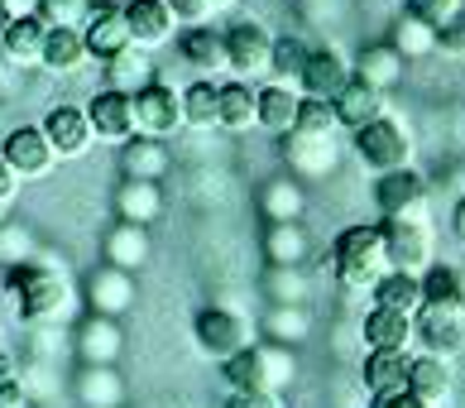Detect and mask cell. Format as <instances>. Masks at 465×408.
<instances>
[{
	"label": "cell",
	"mask_w": 465,
	"mask_h": 408,
	"mask_svg": "<svg viewBox=\"0 0 465 408\" xmlns=\"http://www.w3.org/2000/svg\"><path fill=\"white\" fill-rule=\"evenodd\" d=\"M5 288L29 327H58V322H73V313H77V288L54 264H39V260L10 264Z\"/></svg>",
	"instance_id": "1"
},
{
	"label": "cell",
	"mask_w": 465,
	"mask_h": 408,
	"mask_svg": "<svg viewBox=\"0 0 465 408\" xmlns=\"http://www.w3.org/2000/svg\"><path fill=\"white\" fill-rule=\"evenodd\" d=\"M231 394H283V384H292L298 361L283 342H250L245 351H235L231 361H221Z\"/></svg>",
	"instance_id": "2"
},
{
	"label": "cell",
	"mask_w": 465,
	"mask_h": 408,
	"mask_svg": "<svg viewBox=\"0 0 465 408\" xmlns=\"http://www.w3.org/2000/svg\"><path fill=\"white\" fill-rule=\"evenodd\" d=\"M331 269L336 279L355 288V294H365V288H374L379 279L389 274V254H384V235H379V226H346L336 235L331 245Z\"/></svg>",
	"instance_id": "3"
},
{
	"label": "cell",
	"mask_w": 465,
	"mask_h": 408,
	"mask_svg": "<svg viewBox=\"0 0 465 408\" xmlns=\"http://www.w3.org/2000/svg\"><path fill=\"white\" fill-rule=\"evenodd\" d=\"M193 342L202 355H212V361H231L235 351H245L254 342V322L240 313V308H197L193 313Z\"/></svg>",
	"instance_id": "4"
},
{
	"label": "cell",
	"mask_w": 465,
	"mask_h": 408,
	"mask_svg": "<svg viewBox=\"0 0 465 408\" xmlns=\"http://www.w3.org/2000/svg\"><path fill=\"white\" fill-rule=\"evenodd\" d=\"M412 342L422 346V355L456 361L465 351V303H422L412 313Z\"/></svg>",
	"instance_id": "5"
},
{
	"label": "cell",
	"mask_w": 465,
	"mask_h": 408,
	"mask_svg": "<svg viewBox=\"0 0 465 408\" xmlns=\"http://www.w3.org/2000/svg\"><path fill=\"white\" fill-rule=\"evenodd\" d=\"M355 154L379 178V174H393V168H412V140H408V130L399 121L374 115L370 125L355 130Z\"/></svg>",
	"instance_id": "6"
},
{
	"label": "cell",
	"mask_w": 465,
	"mask_h": 408,
	"mask_svg": "<svg viewBox=\"0 0 465 408\" xmlns=\"http://www.w3.org/2000/svg\"><path fill=\"white\" fill-rule=\"evenodd\" d=\"M379 235H384L389 269H399V274H418V279H422V269H432V260H437L432 221H384Z\"/></svg>",
	"instance_id": "7"
},
{
	"label": "cell",
	"mask_w": 465,
	"mask_h": 408,
	"mask_svg": "<svg viewBox=\"0 0 465 408\" xmlns=\"http://www.w3.org/2000/svg\"><path fill=\"white\" fill-rule=\"evenodd\" d=\"M374 202L384 221H432L427 212V183L412 168H393V174H379L374 183Z\"/></svg>",
	"instance_id": "8"
},
{
	"label": "cell",
	"mask_w": 465,
	"mask_h": 408,
	"mask_svg": "<svg viewBox=\"0 0 465 408\" xmlns=\"http://www.w3.org/2000/svg\"><path fill=\"white\" fill-rule=\"evenodd\" d=\"M0 164H5L15 178H48L58 154H54V144H48L44 125H20V130L5 134V144H0Z\"/></svg>",
	"instance_id": "9"
},
{
	"label": "cell",
	"mask_w": 465,
	"mask_h": 408,
	"mask_svg": "<svg viewBox=\"0 0 465 408\" xmlns=\"http://www.w3.org/2000/svg\"><path fill=\"white\" fill-rule=\"evenodd\" d=\"M134 125H140V134H153V140L178 134L183 130V96H178V87H168V82L153 77L149 87L134 92Z\"/></svg>",
	"instance_id": "10"
},
{
	"label": "cell",
	"mask_w": 465,
	"mask_h": 408,
	"mask_svg": "<svg viewBox=\"0 0 465 408\" xmlns=\"http://www.w3.org/2000/svg\"><path fill=\"white\" fill-rule=\"evenodd\" d=\"M44 134H48V144H54L58 159H87L92 144H96L87 106H73V101H58V106L44 115Z\"/></svg>",
	"instance_id": "11"
},
{
	"label": "cell",
	"mask_w": 465,
	"mask_h": 408,
	"mask_svg": "<svg viewBox=\"0 0 465 408\" xmlns=\"http://www.w3.org/2000/svg\"><path fill=\"white\" fill-rule=\"evenodd\" d=\"M226 67L235 77H260L269 73V54H273V39H269V29L264 25H254V20H235L226 34Z\"/></svg>",
	"instance_id": "12"
},
{
	"label": "cell",
	"mask_w": 465,
	"mask_h": 408,
	"mask_svg": "<svg viewBox=\"0 0 465 408\" xmlns=\"http://www.w3.org/2000/svg\"><path fill=\"white\" fill-rule=\"evenodd\" d=\"M87 121L96 130V140H106V144H125L130 134H140V125H134V96L111 92V87H101L87 101Z\"/></svg>",
	"instance_id": "13"
},
{
	"label": "cell",
	"mask_w": 465,
	"mask_h": 408,
	"mask_svg": "<svg viewBox=\"0 0 465 408\" xmlns=\"http://www.w3.org/2000/svg\"><path fill=\"white\" fill-rule=\"evenodd\" d=\"M125 25H130V44L134 48H163L168 39H178V20L168 15L163 0H125Z\"/></svg>",
	"instance_id": "14"
},
{
	"label": "cell",
	"mask_w": 465,
	"mask_h": 408,
	"mask_svg": "<svg viewBox=\"0 0 465 408\" xmlns=\"http://www.w3.org/2000/svg\"><path fill=\"white\" fill-rule=\"evenodd\" d=\"M351 82V63L336 54V48H307V63L298 73V87L302 96H317V101H331L341 87Z\"/></svg>",
	"instance_id": "15"
},
{
	"label": "cell",
	"mask_w": 465,
	"mask_h": 408,
	"mask_svg": "<svg viewBox=\"0 0 465 408\" xmlns=\"http://www.w3.org/2000/svg\"><path fill=\"white\" fill-rule=\"evenodd\" d=\"M134 308V279L130 269H115V264H101L92 269L87 279V313H101V317H120Z\"/></svg>",
	"instance_id": "16"
},
{
	"label": "cell",
	"mask_w": 465,
	"mask_h": 408,
	"mask_svg": "<svg viewBox=\"0 0 465 408\" xmlns=\"http://www.w3.org/2000/svg\"><path fill=\"white\" fill-rule=\"evenodd\" d=\"M120 346H125V332H120V317H101L87 313L77 322V355L87 365H115Z\"/></svg>",
	"instance_id": "17"
},
{
	"label": "cell",
	"mask_w": 465,
	"mask_h": 408,
	"mask_svg": "<svg viewBox=\"0 0 465 408\" xmlns=\"http://www.w3.org/2000/svg\"><path fill=\"white\" fill-rule=\"evenodd\" d=\"M82 39H87V54L92 58H115L120 48H130V25H125V10L120 5H101L96 0V10H92V20L82 25Z\"/></svg>",
	"instance_id": "18"
},
{
	"label": "cell",
	"mask_w": 465,
	"mask_h": 408,
	"mask_svg": "<svg viewBox=\"0 0 465 408\" xmlns=\"http://www.w3.org/2000/svg\"><path fill=\"white\" fill-rule=\"evenodd\" d=\"M451 389H456L451 361H441V355H418V361H408V394L412 399H422L427 408H441V403H451Z\"/></svg>",
	"instance_id": "19"
},
{
	"label": "cell",
	"mask_w": 465,
	"mask_h": 408,
	"mask_svg": "<svg viewBox=\"0 0 465 408\" xmlns=\"http://www.w3.org/2000/svg\"><path fill=\"white\" fill-rule=\"evenodd\" d=\"M331 111H336L341 130H360V125H370L374 115H384V92L370 87L365 77H355V73H351V82L331 96Z\"/></svg>",
	"instance_id": "20"
},
{
	"label": "cell",
	"mask_w": 465,
	"mask_h": 408,
	"mask_svg": "<svg viewBox=\"0 0 465 408\" xmlns=\"http://www.w3.org/2000/svg\"><path fill=\"white\" fill-rule=\"evenodd\" d=\"M298 101H302V92H292L288 82H273V87H260L254 92V125L260 130H269V134H283L298 125Z\"/></svg>",
	"instance_id": "21"
},
{
	"label": "cell",
	"mask_w": 465,
	"mask_h": 408,
	"mask_svg": "<svg viewBox=\"0 0 465 408\" xmlns=\"http://www.w3.org/2000/svg\"><path fill=\"white\" fill-rule=\"evenodd\" d=\"M168 164H173V154H168L163 140H153V134H130V140L120 144V174H125V178L163 183Z\"/></svg>",
	"instance_id": "22"
},
{
	"label": "cell",
	"mask_w": 465,
	"mask_h": 408,
	"mask_svg": "<svg viewBox=\"0 0 465 408\" xmlns=\"http://www.w3.org/2000/svg\"><path fill=\"white\" fill-rule=\"evenodd\" d=\"M283 159L298 178H326L336 168V154H331V140H317V134H298L288 130L283 134Z\"/></svg>",
	"instance_id": "23"
},
{
	"label": "cell",
	"mask_w": 465,
	"mask_h": 408,
	"mask_svg": "<svg viewBox=\"0 0 465 408\" xmlns=\"http://www.w3.org/2000/svg\"><path fill=\"white\" fill-rule=\"evenodd\" d=\"M44 34H48V25L39 20V15L10 20L5 29H0V54H5L15 67H34L44 58Z\"/></svg>",
	"instance_id": "24"
},
{
	"label": "cell",
	"mask_w": 465,
	"mask_h": 408,
	"mask_svg": "<svg viewBox=\"0 0 465 408\" xmlns=\"http://www.w3.org/2000/svg\"><path fill=\"white\" fill-rule=\"evenodd\" d=\"M360 336H365L370 351H408L412 346V317L389 313V308H370L365 322H360Z\"/></svg>",
	"instance_id": "25"
},
{
	"label": "cell",
	"mask_w": 465,
	"mask_h": 408,
	"mask_svg": "<svg viewBox=\"0 0 465 408\" xmlns=\"http://www.w3.org/2000/svg\"><path fill=\"white\" fill-rule=\"evenodd\" d=\"M178 54L193 73H226V39L206 25H193L178 34Z\"/></svg>",
	"instance_id": "26"
},
{
	"label": "cell",
	"mask_w": 465,
	"mask_h": 408,
	"mask_svg": "<svg viewBox=\"0 0 465 408\" xmlns=\"http://www.w3.org/2000/svg\"><path fill=\"white\" fill-rule=\"evenodd\" d=\"M159 77L153 73V54L149 48H120L115 58H106V87L111 92H125V96H134L140 87H149V82Z\"/></svg>",
	"instance_id": "27"
},
{
	"label": "cell",
	"mask_w": 465,
	"mask_h": 408,
	"mask_svg": "<svg viewBox=\"0 0 465 408\" xmlns=\"http://www.w3.org/2000/svg\"><path fill=\"white\" fill-rule=\"evenodd\" d=\"M101 250H106V264H115V269H140L153 245L140 221H115L106 231V241H101Z\"/></svg>",
	"instance_id": "28"
},
{
	"label": "cell",
	"mask_w": 465,
	"mask_h": 408,
	"mask_svg": "<svg viewBox=\"0 0 465 408\" xmlns=\"http://www.w3.org/2000/svg\"><path fill=\"white\" fill-rule=\"evenodd\" d=\"M360 380H365L370 399L408 389V351H370V355H365V370H360Z\"/></svg>",
	"instance_id": "29"
},
{
	"label": "cell",
	"mask_w": 465,
	"mask_h": 408,
	"mask_svg": "<svg viewBox=\"0 0 465 408\" xmlns=\"http://www.w3.org/2000/svg\"><path fill=\"white\" fill-rule=\"evenodd\" d=\"M115 212H120V221H140V226H149V221L163 212L159 183H149V178H125V183L115 188Z\"/></svg>",
	"instance_id": "30"
},
{
	"label": "cell",
	"mask_w": 465,
	"mask_h": 408,
	"mask_svg": "<svg viewBox=\"0 0 465 408\" xmlns=\"http://www.w3.org/2000/svg\"><path fill=\"white\" fill-rule=\"evenodd\" d=\"M403 54L393 44H370L365 54L355 58V77H365L370 87H379V92H389V87H399L403 82Z\"/></svg>",
	"instance_id": "31"
},
{
	"label": "cell",
	"mask_w": 465,
	"mask_h": 408,
	"mask_svg": "<svg viewBox=\"0 0 465 408\" xmlns=\"http://www.w3.org/2000/svg\"><path fill=\"white\" fill-rule=\"evenodd\" d=\"M87 39H82V29H48L44 34V67L48 73H82V63H87Z\"/></svg>",
	"instance_id": "32"
},
{
	"label": "cell",
	"mask_w": 465,
	"mask_h": 408,
	"mask_svg": "<svg viewBox=\"0 0 465 408\" xmlns=\"http://www.w3.org/2000/svg\"><path fill=\"white\" fill-rule=\"evenodd\" d=\"M370 294H374V308H389V313H408L412 317L422 308V279L418 274H399V269H389Z\"/></svg>",
	"instance_id": "33"
},
{
	"label": "cell",
	"mask_w": 465,
	"mask_h": 408,
	"mask_svg": "<svg viewBox=\"0 0 465 408\" xmlns=\"http://www.w3.org/2000/svg\"><path fill=\"white\" fill-rule=\"evenodd\" d=\"M216 121H221V130H231V134H240V130H254V87L250 82H226V87H216Z\"/></svg>",
	"instance_id": "34"
},
{
	"label": "cell",
	"mask_w": 465,
	"mask_h": 408,
	"mask_svg": "<svg viewBox=\"0 0 465 408\" xmlns=\"http://www.w3.org/2000/svg\"><path fill=\"white\" fill-rule=\"evenodd\" d=\"M307 207V193H302V178H273L264 183V193H260V212L269 221H298Z\"/></svg>",
	"instance_id": "35"
},
{
	"label": "cell",
	"mask_w": 465,
	"mask_h": 408,
	"mask_svg": "<svg viewBox=\"0 0 465 408\" xmlns=\"http://www.w3.org/2000/svg\"><path fill=\"white\" fill-rule=\"evenodd\" d=\"M264 254H269V264H302L307 260V231L298 221H269Z\"/></svg>",
	"instance_id": "36"
},
{
	"label": "cell",
	"mask_w": 465,
	"mask_h": 408,
	"mask_svg": "<svg viewBox=\"0 0 465 408\" xmlns=\"http://www.w3.org/2000/svg\"><path fill=\"white\" fill-rule=\"evenodd\" d=\"M120 394H125V384H120L115 375V365H87L82 370V380H77V399L87 403V408H115Z\"/></svg>",
	"instance_id": "37"
},
{
	"label": "cell",
	"mask_w": 465,
	"mask_h": 408,
	"mask_svg": "<svg viewBox=\"0 0 465 408\" xmlns=\"http://www.w3.org/2000/svg\"><path fill=\"white\" fill-rule=\"evenodd\" d=\"M183 130H221L216 121V82H193V87H183Z\"/></svg>",
	"instance_id": "38"
},
{
	"label": "cell",
	"mask_w": 465,
	"mask_h": 408,
	"mask_svg": "<svg viewBox=\"0 0 465 408\" xmlns=\"http://www.w3.org/2000/svg\"><path fill=\"white\" fill-rule=\"evenodd\" d=\"M389 44L399 48L403 58H427V54H437V29L412 20V15H403V20L393 25V34H389Z\"/></svg>",
	"instance_id": "39"
},
{
	"label": "cell",
	"mask_w": 465,
	"mask_h": 408,
	"mask_svg": "<svg viewBox=\"0 0 465 408\" xmlns=\"http://www.w3.org/2000/svg\"><path fill=\"white\" fill-rule=\"evenodd\" d=\"M96 0H39V20L48 29H82L92 20Z\"/></svg>",
	"instance_id": "40"
},
{
	"label": "cell",
	"mask_w": 465,
	"mask_h": 408,
	"mask_svg": "<svg viewBox=\"0 0 465 408\" xmlns=\"http://www.w3.org/2000/svg\"><path fill=\"white\" fill-rule=\"evenodd\" d=\"M298 134H317V140H331V134L341 130L331 101H317V96H302L298 101V125H292Z\"/></svg>",
	"instance_id": "41"
},
{
	"label": "cell",
	"mask_w": 465,
	"mask_h": 408,
	"mask_svg": "<svg viewBox=\"0 0 465 408\" xmlns=\"http://www.w3.org/2000/svg\"><path fill=\"white\" fill-rule=\"evenodd\" d=\"M264 327H269V336H273V342L292 346L298 336H307V313H302V303H273Z\"/></svg>",
	"instance_id": "42"
},
{
	"label": "cell",
	"mask_w": 465,
	"mask_h": 408,
	"mask_svg": "<svg viewBox=\"0 0 465 408\" xmlns=\"http://www.w3.org/2000/svg\"><path fill=\"white\" fill-rule=\"evenodd\" d=\"M307 63V44L298 39V34H283V39H273V54H269V73L283 77V82H298Z\"/></svg>",
	"instance_id": "43"
},
{
	"label": "cell",
	"mask_w": 465,
	"mask_h": 408,
	"mask_svg": "<svg viewBox=\"0 0 465 408\" xmlns=\"http://www.w3.org/2000/svg\"><path fill=\"white\" fill-rule=\"evenodd\" d=\"M422 303H465L460 298V269H451V264L422 269Z\"/></svg>",
	"instance_id": "44"
},
{
	"label": "cell",
	"mask_w": 465,
	"mask_h": 408,
	"mask_svg": "<svg viewBox=\"0 0 465 408\" xmlns=\"http://www.w3.org/2000/svg\"><path fill=\"white\" fill-rule=\"evenodd\" d=\"M302 294H307V284L298 274V264H273L269 269V298L273 303H302Z\"/></svg>",
	"instance_id": "45"
},
{
	"label": "cell",
	"mask_w": 465,
	"mask_h": 408,
	"mask_svg": "<svg viewBox=\"0 0 465 408\" xmlns=\"http://www.w3.org/2000/svg\"><path fill=\"white\" fill-rule=\"evenodd\" d=\"M460 5H465V0H403V15H412V20H422V25L441 29Z\"/></svg>",
	"instance_id": "46"
},
{
	"label": "cell",
	"mask_w": 465,
	"mask_h": 408,
	"mask_svg": "<svg viewBox=\"0 0 465 408\" xmlns=\"http://www.w3.org/2000/svg\"><path fill=\"white\" fill-rule=\"evenodd\" d=\"M437 54H446V58H465V5L437 29Z\"/></svg>",
	"instance_id": "47"
},
{
	"label": "cell",
	"mask_w": 465,
	"mask_h": 408,
	"mask_svg": "<svg viewBox=\"0 0 465 408\" xmlns=\"http://www.w3.org/2000/svg\"><path fill=\"white\" fill-rule=\"evenodd\" d=\"M163 5H168V15H173V20L183 25V29H193V25H206V20H212V0H163Z\"/></svg>",
	"instance_id": "48"
},
{
	"label": "cell",
	"mask_w": 465,
	"mask_h": 408,
	"mask_svg": "<svg viewBox=\"0 0 465 408\" xmlns=\"http://www.w3.org/2000/svg\"><path fill=\"white\" fill-rule=\"evenodd\" d=\"M25 250H29V235L20 226H0V260H5V264H25Z\"/></svg>",
	"instance_id": "49"
},
{
	"label": "cell",
	"mask_w": 465,
	"mask_h": 408,
	"mask_svg": "<svg viewBox=\"0 0 465 408\" xmlns=\"http://www.w3.org/2000/svg\"><path fill=\"white\" fill-rule=\"evenodd\" d=\"M15 197H20V178H15L10 168L0 164V221L10 216V207H15Z\"/></svg>",
	"instance_id": "50"
},
{
	"label": "cell",
	"mask_w": 465,
	"mask_h": 408,
	"mask_svg": "<svg viewBox=\"0 0 465 408\" xmlns=\"http://www.w3.org/2000/svg\"><path fill=\"white\" fill-rule=\"evenodd\" d=\"M226 408H288L283 394H231Z\"/></svg>",
	"instance_id": "51"
},
{
	"label": "cell",
	"mask_w": 465,
	"mask_h": 408,
	"mask_svg": "<svg viewBox=\"0 0 465 408\" xmlns=\"http://www.w3.org/2000/svg\"><path fill=\"white\" fill-rule=\"evenodd\" d=\"M0 408H29V389L20 380H0Z\"/></svg>",
	"instance_id": "52"
},
{
	"label": "cell",
	"mask_w": 465,
	"mask_h": 408,
	"mask_svg": "<svg viewBox=\"0 0 465 408\" xmlns=\"http://www.w3.org/2000/svg\"><path fill=\"white\" fill-rule=\"evenodd\" d=\"M15 92H20V67H15L5 54H0V101H10Z\"/></svg>",
	"instance_id": "53"
},
{
	"label": "cell",
	"mask_w": 465,
	"mask_h": 408,
	"mask_svg": "<svg viewBox=\"0 0 465 408\" xmlns=\"http://www.w3.org/2000/svg\"><path fill=\"white\" fill-rule=\"evenodd\" d=\"M370 408H427V403H422V399H412L408 389H399V394H379Z\"/></svg>",
	"instance_id": "54"
},
{
	"label": "cell",
	"mask_w": 465,
	"mask_h": 408,
	"mask_svg": "<svg viewBox=\"0 0 465 408\" xmlns=\"http://www.w3.org/2000/svg\"><path fill=\"white\" fill-rule=\"evenodd\" d=\"M10 20H25V15H39V0H0Z\"/></svg>",
	"instance_id": "55"
},
{
	"label": "cell",
	"mask_w": 465,
	"mask_h": 408,
	"mask_svg": "<svg viewBox=\"0 0 465 408\" xmlns=\"http://www.w3.org/2000/svg\"><path fill=\"white\" fill-rule=\"evenodd\" d=\"M10 375H15V355L0 346V380H10Z\"/></svg>",
	"instance_id": "56"
},
{
	"label": "cell",
	"mask_w": 465,
	"mask_h": 408,
	"mask_svg": "<svg viewBox=\"0 0 465 408\" xmlns=\"http://www.w3.org/2000/svg\"><path fill=\"white\" fill-rule=\"evenodd\" d=\"M456 235L465 241V197H460V207H456Z\"/></svg>",
	"instance_id": "57"
},
{
	"label": "cell",
	"mask_w": 465,
	"mask_h": 408,
	"mask_svg": "<svg viewBox=\"0 0 465 408\" xmlns=\"http://www.w3.org/2000/svg\"><path fill=\"white\" fill-rule=\"evenodd\" d=\"M235 5V0H212V10H231Z\"/></svg>",
	"instance_id": "58"
},
{
	"label": "cell",
	"mask_w": 465,
	"mask_h": 408,
	"mask_svg": "<svg viewBox=\"0 0 465 408\" xmlns=\"http://www.w3.org/2000/svg\"><path fill=\"white\" fill-rule=\"evenodd\" d=\"M10 25V15H5V5H0V29H5Z\"/></svg>",
	"instance_id": "59"
},
{
	"label": "cell",
	"mask_w": 465,
	"mask_h": 408,
	"mask_svg": "<svg viewBox=\"0 0 465 408\" xmlns=\"http://www.w3.org/2000/svg\"><path fill=\"white\" fill-rule=\"evenodd\" d=\"M460 298H465V274H460Z\"/></svg>",
	"instance_id": "60"
},
{
	"label": "cell",
	"mask_w": 465,
	"mask_h": 408,
	"mask_svg": "<svg viewBox=\"0 0 465 408\" xmlns=\"http://www.w3.org/2000/svg\"><path fill=\"white\" fill-rule=\"evenodd\" d=\"M0 346H5V327H0Z\"/></svg>",
	"instance_id": "61"
}]
</instances>
